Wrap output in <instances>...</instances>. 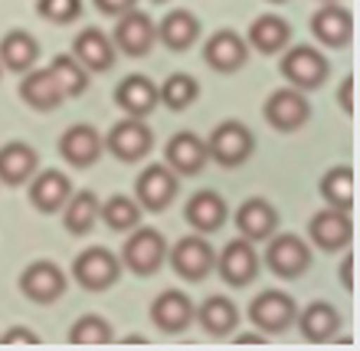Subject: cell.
<instances>
[{
    "mask_svg": "<svg viewBox=\"0 0 360 351\" xmlns=\"http://www.w3.org/2000/svg\"><path fill=\"white\" fill-rule=\"evenodd\" d=\"M269 4H285V0H269Z\"/></svg>",
    "mask_w": 360,
    "mask_h": 351,
    "instance_id": "44",
    "label": "cell"
},
{
    "mask_svg": "<svg viewBox=\"0 0 360 351\" xmlns=\"http://www.w3.org/2000/svg\"><path fill=\"white\" fill-rule=\"evenodd\" d=\"M200 95V82L187 73H174V76L164 79V86H158V102L167 105L171 112H184L197 102Z\"/></svg>",
    "mask_w": 360,
    "mask_h": 351,
    "instance_id": "35",
    "label": "cell"
},
{
    "mask_svg": "<svg viewBox=\"0 0 360 351\" xmlns=\"http://www.w3.org/2000/svg\"><path fill=\"white\" fill-rule=\"evenodd\" d=\"M69 194H72V180L59 168H46V171H37L30 178V204L39 214H59Z\"/></svg>",
    "mask_w": 360,
    "mask_h": 351,
    "instance_id": "20",
    "label": "cell"
},
{
    "mask_svg": "<svg viewBox=\"0 0 360 351\" xmlns=\"http://www.w3.org/2000/svg\"><path fill=\"white\" fill-rule=\"evenodd\" d=\"M226 217H229V207H226V200H223V194H217V190H197L187 200V207H184V220L197 233H203V237L223 230Z\"/></svg>",
    "mask_w": 360,
    "mask_h": 351,
    "instance_id": "22",
    "label": "cell"
},
{
    "mask_svg": "<svg viewBox=\"0 0 360 351\" xmlns=\"http://www.w3.org/2000/svg\"><path fill=\"white\" fill-rule=\"evenodd\" d=\"M207 161H210L207 142L193 132H177L171 135V142L164 144V164L177 178H197L207 168Z\"/></svg>",
    "mask_w": 360,
    "mask_h": 351,
    "instance_id": "17",
    "label": "cell"
},
{
    "mask_svg": "<svg viewBox=\"0 0 360 351\" xmlns=\"http://www.w3.org/2000/svg\"><path fill=\"white\" fill-rule=\"evenodd\" d=\"M295 322H298V332H302L304 342L324 345L331 342L338 335V328H341V312L331 302H311L308 309H302L295 315Z\"/></svg>",
    "mask_w": 360,
    "mask_h": 351,
    "instance_id": "28",
    "label": "cell"
},
{
    "mask_svg": "<svg viewBox=\"0 0 360 351\" xmlns=\"http://www.w3.org/2000/svg\"><path fill=\"white\" fill-rule=\"evenodd\" d=\"M72 56L89 69V73H108L118 59V49H115L112 37L98 27H86L72 39Z\"/></svg>",
    "mask_w": 360,
    "mask_h": 351,
    "instance_id": "21",
    "label": "cell"
},
{
    "mask_svg": "<svg viewBox=\"0 0 360 351\" xmlns=\"http://www.w3.org/2000/svg\"><path fill=\"white\" fill-rule=\"evenodd\" d=\"M262 115L275 132H298L311 118V105L298 89H275L262 105Z\"/></svg>",
    "mask_w": 360,
    "mask_h": 351,
    "instance_id": "15",
    "label": "cell"
},
{
    "mask_svg": "<svg viewBox=\"0 0 360 351\" xmlns=\"http://www.w3.org/2000/svg\"><path fill=\"white\" fill-rule=\"evenodd\" d=\"M321 4H331V0H321Z\"/></svg>",
    "mask_w": 360,
    "mask_h": 351,
    "instance_id": "46",
    "label": "cell"
},
{
    "mask_svg": "<svg viewBox=\"0 0 360 351\" xmlns=\"http://www.w3.org/2000/svg\"><path fill=\"white\" fill-rule=\"evenodd\" d=\"M39 59V43L27 30H10L0 37V66L10 73H27L37 66Z\"/></svg>",
    "mask_w": 360,
    "mask_h": 351,
    "instance_id": "31",
    "label": "cell"
},
{
    "mask_svg": "<svg viewBox=\"0 0 360 351\" xmlns=\"http://www.w3.org/2000/svg\"><path fill=\"white\" fill-rule=\"evenodd\" d=\"M193 315H197V305L190 302V295L180 292V289H164L151 302V322L164 335H180L184 328H190Z\"/></svg>",
    "mask_w": 360,
    "mask_h": 351,
    "instance_id": "18",
    "label": "cell"
},
{
    "mask_svg": "<svg viewBox=\"0 0 360 351\" xmlns=\"http://www.w3.org/2000/svg\"><path fill=\"white\" fill-rule=\"evenodd\" d=\"M321 197L328 200V207L351 210L354 207V168L338 164L321 178Z\"/></svg>",
    "mask_w": 360,
    "mask_h": 351,
    "instance_id": "36",
    "label": "cell"
},
{
    "mask_svg": "<svg viewBox=\"0 0 360 351\" xmlns=\"http://www.w3.org/2000/svg\"><path fill=\"white\" fill-rule=\"evenodd\" d=\"M269 335H262V332H243V335H236V345H249V342H266Z\"/></svg>",
    "mask_w": 360,
    "mask_h": 351,
    "instance_id": "43",
    "label": "cell"
},
{
    "mask_svg": "<svg viewBox=\"0 0 360 351\" xmlns=\"http://www.w3.org/2000/svg\"><path fill=\"white\" fill-rule=\"evenodd\" d=\"M39 171V154L27 142H7L0 148V184L20 187Z\"/></svg>",
    "mask_w": 360,
    "mask_h": 351,
    "instance_id": "27",
    "label": "cell"
},
{
    "mask_svg": "<svg viewBox=\"0 0 360 351\" xmlns=\"http://www.w3.org/2000/svg\"><path fill=\"white\" fill-rule=\"evenodd\" d=\"M37 10L43 20L66 27V23H76L82 17V0H39Z\"/></svg>",
    "mask_w": 360,
    "mask_h": 351,
    "instance_id": "38",
    "label": "cell"
},
{
    "mask_svg": "<svg viewBox=\"0 0 360 351\" xmlns=\"http://www.w3.org/2000/svg\"><path fill=\"white\" fill-rule=\"evenodd\" d=\"M217 269H219V279L233 289H243V285L256 283L259 276V253L252 247V240L246 237H236L229 240L223 253L217 257Z\"/></svg>",
    "mask_w": 360,
    "mask_h": 351,
    "instance_id": "11",
    "label": "cell"
},
{
    "mask_svg": "<svg viewBox=\"0 0 360 351\" xmlns=\"http://www.w3.org/2000/svg\"><path fill=\"white\" fill-rule=\"evenodd\" d=\"M266 266L278 279H298L311 266V247L295 233H278V237L272 233L266 247Z\"/></svg>",
    "mask_w": 360,
    "mask_h": 351,
    "instance_id": "8",
    "label": "cell"
},
{
    "mask_svg": "<svg viewBox=\"0 0 360 351\" xmlns=\"http://www.w3.org/2000/svg\"><path fill=\"white\" fill-rule=\"evenodd\" d=\"M278 227V210L266 197H249L236 207V230L239 237L252 240V243H266Z\"/></svg>",
    "mask_w": 360,
    "mask_h": 351,
    "instance_id": "24",
    "label": "cell"
},
{
    "mask_svg": "<svg viewBox=\"0 0 360 351\" xmlns=\"http://www.w3.org/2000/svg\"><path fill=\"white\" fill-rule=\"evenodd\" d=\"M246 43L249 49H256L262 56H275L282 53L288 43H292V23L278 13H262L249 23V33H246Z\"/></svg>",
    "mask_w": 360,
    "mask_h": 351,
    "instance_id": "26",
    "label": "cell"
},
{
    "mask_svg": "<svg viewBox=\"0 0 360 351\" xmlns=\"http://www.w3.org/2000/svg\"><path fill=\"white\" fill-rule=\"evenodd\" d=\"M308 237H311V247L324 250V253H338V250L351 247L354 237V223H351V210H318L311 220H308Z\"/></svg>",
    "mask_w": 360,
    "mask_h": 351,
    "instance_id": "13",
    "label": "cell"
},
{
    "mask_svg": "<svg viewBox=\"0 0 360 351\" xmlns=\"http://www.w3.org/2000/svg\"><path fill=\"white\" fill-rule=\"evenodd\" d=\"M341 285L347 292H354V253L351 250H347V257H344V263H341Z\"/></svg>",
    "mask_w": 360,
    "mask_h": 351,
    "instance_id": "42",
    "label": "cell"
},
{
    "mask_svg": "<svg viewBox=\"0 0 360 351\" xmlns=\"http://www.w3.org/2000/svg\"><path fill=\"white\" fill-rule=\"evenodd\" d=\"M177 190H180V178L167 164H148L134 180V194H138L134 200L141 204V210H151V214H161V210L171 207Z\"/></svg>",
    "mask_w": 360,
    "mask_h": 351,
    "instance_id": "9",
    "label": "cell"
},
{
    "mask_svg": "<svg viewBox=\"0 0 360 351\" xmlns=\"http://www.w3.org/2000/svg\"><path fill=\"white\" fill-rule=\"evenodd\" d=\"M0 76H4V66H0Z\"/></svg>",
    "mask_w": 360,
    "mask_h": 351,
    "instance_id": "47",
    "label": "cell"
},
{
    "mask_svg": "<svg viewBox=\"0 0 360 351\" xmlns=\"http://www.w3.org/2000/svg\"><path fill=\"white\" fill-rule=\"evenodd\" d=\"M0 342L4 345H13V342H27V345H37L39 338L33 332H27V328H10L7 335H0Z\"/></svg>",
    "mask_w": 360,
    "mask_h": 351,
    "instance_id": "41",
    "label": "cell"
},
{
    "mask_svg": "<svg viewBox=\"0 0 360 351\" xmlns=\"http://www.w3.org/2000/svg\"><path fill=\"white\" fill-rule=\"evenodd\" d=\"M193 322H197L210 338H229L233 328L239 325V309L233 299H226V295H210V299H203V305L197 309Z\"/></svg>",
    "mask_w": 360,
    "mask_h": 351,
    "instance_id": "29",
    "label": "cell"
},
{
    "mask_svg": "<svg viewBox=\"0 0 360 351\" xmlns=\"http://www.w3.org/2000/svg\"><path fill=\"white\" fill-rule=\"evenodd\" d=\"M154 4H164V0H154Z\"/></svg>",
    "mask_w": 360,
    "mask_h": 351,
    "instance_id": "45",
    "label": "cell"
},
{
    "mask_svg": "<svg viewBox=\"0 0 360 351\" xmlns=\"http://www.w3.org/2000/svg\"><path fill=\"white\" fill-rule=\"evenodd\" d=\"M69 342L72 345H108V342H115V332H112V325H108V319H102V315H82L69 328Z\"/></svg>",
    "mask_w": 360,
    "mask_h": 351,
    "instance_id": "37",
    "label": "cell"
},
{
    "mask_svg": "<svg viewBox=\"0 0 360 351\" xmlns=\"http://www.w3.org/2000/svg\"><path fill=\"white\" fill-rule=\"evenodd\" d=\"M72 279L86 292H105L122 279V259L105 247H89L72 259Z\"/></svg>",
    "mask_w": 360,
    "mask_h": 351,
    "instance_id": "5",
    "label": "cell"
},
{
    "mask_svg": "<svg viewBox=\"0 0 360 351\" xmlns=\"http://www.w3.org/2000/svg\"><path fill=\"white\" fill-rule=\"evenodd\" d=\"M20 292L37 305L56 302L66 292V273L53 259H37V263H30L20 273Z\"/></svg>",
    "mask_w": 360,
    "mask_h": 351,
    "instance_id": "12",
    "label": "cell"
},
{
    "mask_svg": "<svg viewBox=\"0 0 360 351\" xmlns=\"http://www.w3.org/2000/svg\"><path fill=\"white\" fill-rule=\"evenodd\" d=\"M256 152V138L243 122L229 118V122H219L207 138V154L210 161H217L219 168H239L246 164Z\"/></svg>",
    "mask_w": 360,
    "mask_h": 351,
    "instance_id": "4",
    "label": "cell"
},
{
    "mask_svg": "<svg viewBox=\"0 0 360 351\" xmlns=\"http://www.w3.org/2000/svg\"><path fill=\"white\" fill-rule=\"evenodd\" d=\"M311 33L321 39L324 47L344 49V47H347V43L354 39V17H351V10L341 7L338 0L324 4L321 10H314V17H311Z\"/></svg>",
    "mask_w": 360,
    "mask_h": 351,
    "instance_id": "19",
    "label": "cell"
},
{
    "mask_svg": "<svg viewBox=\"0 0 360 351\" xmlns=\"http://www.w3.org/2000/svg\"><path fill=\"white\" fill-rule=\"evenodd\" d=\"M115 105L128 118H144V115H151L161 105L158 102V86L148 76H141V73H131V76H124L115 86Z\"/></svg>",
    "mask_w": 360,
    "mask_h": 351,
    "instance_id": "23",
    "label": "cell"
},
{
    "mask_svg": "<svg viewBox=\"0 0 360 351\" xmlns=\"http://www.w3.org/2000/svg\"><path fill=\"white\" fill-rule=\"evenodd\" d=\"M246 315L262 335H278L295 325L298 305H295V299L288 292H282V289H266V292H259L256 299L249 302Z\"/></svg>",
    "mask_w": 360,
    "mask_h": 351,
    "instance_id": "6",
    "label": "cell"
},
{
    "mask_svg": "<svg viewBox=\"0 0 360 351\" xmlns=\"http://www.w3.org/2000/svg\"><path fill=\"white\" fill-rule=\"evenodd\" d=\"M102 152H105V142L92 125H69L66 132H63V138H59V158L69 168H79V171L95 168Z\"/></svg>",
    "mask_w": 360,
    "mask_h": 351,
    "instance_id": "16",
    "label": "cell"
},
{
    "mask_svg": "<svg viewBox=\"0 0 360 351\" xmlns=\"http://www.w3.org/2000/svg\"><path fill=\"white\" fill-rule=\"evenodd\" d=\"M112 43L118 53H124V56H131V59L148 56L154 49V43H158V27H154V20L144 10H128L115 23Z\"/></svg>",
    "mask_w": 360,
    "mask_h": 351,
    "instance_id": "10",
    "label": "cell"
},
{
    "mask_svg": "<svg viewBox=\"0 0 360 351\" xmlns=\"http://www.w3.org/2000/svg\"><path fill=\"white\" fill-rule=\"evenodd\" d=\"M49 73H53V79L59 82L66 99H79L89 89V69L72 53H56L53 63H49Z\"/></svg>",
    "mask_w": 360,
    "mask_h": 351,
    "instance_id": "34",
    "label": "cell"
},
{
    "mask_svg": "<svg viewBox=\"0 0 360 351\" xmlns=\"http://www.w3.org/2000/svg\"><path fill=\"white\" fill-rule=\"evenodd\" d=\"M203 63H207L213 73H239V69L249 63V43L243 33L236 30H217L213 37L203 43Z\"/></svg>",
    "mask_w": 360,
    "mask_h": 351,
    "instance_id": "14",
    "label": "cell"
},
{
    "mask_svg": "<svg viewBox=\"0 0 360 351\" xmlns=\"http://www.w3.org/2000/svg\"><path fill=\"white\" fill-rule=\"evenodd\" d=\"M98 207H102V200H98L95 190H79V194L72 190L69 200L63 204V227H66V233H72V237L92 233L95 220H98Z\"/></svg>",
    "mask_w": 360,
    "mask_h": 351,
    "instance_id": "32",
    "label": "cell"
},
{
    "mask_svg": "<svg viewBox=\"0 0 360 351\" xmlns=\"http://www.w3.org/2000/svg\"><path fill=\"white\" fill-rule=\"evenodd\" d=\"M158 39L174 53H184L200 39V20L190 10H167L158 23Z\"/></svg>",
    "mask_w": 360,
    "mask_h": 351,
    "instance_id": "30",
    "label": "cell"
},
{
    "mask_svg": "<svg viewBox=\"0 0 360 351\" xmlns=\"http://www.w3.org/2000/svg\"><path fill=\"white\" fill-rule=\"evenodd\" d=\"M167 263L184 283H203L217 269V250L203 233L180 237L174 247H167Z\"/></svg>",
    "mask_w": 360,
    "mask_h": 351,
    "instance_id": "3",
    "label": "cell"
},
{
    "mask_svg": "<svg viewBox=\"0 0 360 351\" xmlns=\"http://www.w3.org/2000/svg\"><path fill=\"white\" fill-rule=\"evenodd\" d=\"M98 220H102L112 233H128V230H134L141 223V204L134 197H128V194H112V197L98 207Z\"/></svg>",
    "mask_w": 360,
    "mask_h": 351,
    "instance_id": "33",
    "label": "cell"
},
{
    "mask_svg": "<svg viewBox=\"0 0 360 351\" xmlns=\"http://www.w3.org/2000/svg\"><path fill=\"white\" fill-rule=\"evenodd\" d=\"M278 73L292 89L298 92H311V89H321L331 76V63L321 56V49L308 47V43H298V47H285L282 49V63H278Z\"/></svg>",
    "mask_w": 360,
    "mask_h": 351,
    "instance_id": "1",
    "label": "cell"
},
{
    "mask_svg": "<svg viewBox=\"0 0 360 351\" xmlns=\"http://www.w3.org/2000/svg\"><path fill=\"white\" fill-rule=\"evenodd\" d=\"M105 148L124 164H138L141 158H148L154 148V132L144 125V118H122L108 128V135L102 138Z\"/></svg>",
    "mask_w": 360,
    "mask_h": 351,
    "instance_id": "7",
    "label": "cell"
},
{
    "mask_svg": "<svg viewBox=\"0 0 360 351\" xmlns=\"http://www.w3.org/2000/svg\"><path fill=\"white\" fill-rule=\"evenodd\" d=\"M354 86H357V79L347 76L341 82V89H338V102H341V109H344V115H347V118L357 112V102H354Z\"/></svg>",
    "mask_w": 360,
    "mask_h": 351,
    "instance_id": "40",
    "label": "cell"
},
{
    "mask_svg": "<svg viewBox=\"0 0 360 351\" xmlns=\"http://www.w3.org/2000/svg\"><path fill=\"white\" fill-rule=\"evenodd\" d=\"M131 237L124 240L122 247V269H128V273L134 276H154L158 269L164 266V259H167V240H164L161 230L154 227H134L128 230Z\"/></svg>",
    "mask_w": 360,
    "mask_h": 351,
    "instance_id": "2",
    "label": "cell"
},
{
    "mask_svg": "<svg viewBox=\"0 0 360 351\" xmlns=\"http://www.w3.org/2000/svg\"><path fill=\"white\" fill-rule=\"evenodd\" d=\"M20 99L33 109V112H56L59 105L66 102V95L59 89V82L53 79V73L46 69H27L20 79Z\"/></svg>",
    "mask_w": 360,
    "mask_h": 351,
    "instance_id": "25",
    "label": "cell"
},
{
    "mask_svg": "<svg viewBox=\"0 0 360 351\" xmlns=\"http://www.w3.org/2000/svg\"><path fill=\"white\" fill-rule=\"evenodd\" d=\"M95 10L98 13H105V17H122V13H128V10H134V4L138 0H92Z\"/></svg>",
    "mask_w": 360,
    "mask_h": 351,
    "instance_id": "39",
    "label": "cell"
}]
</instances>
